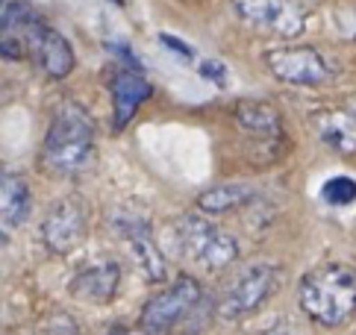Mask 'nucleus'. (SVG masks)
<instances>
[{
	"mask_svg": "<svg viewBox=\"0 0 356 335\" xmlns=\"http://www.w3.org/2000/svg\"><path fill=\"white\" fill-rule=\"evenodd\" d=\"M303 315L321 327H341L356 315V274L345 265H318L298 282Z\"/></svg>",
	"mask_w": 356,
	"mask_h": 335,
	"instance_id": "2",
	"label": "nucleus"
},
{
	"mask_svg": "<svg viewBox=\"0 0 356 335\" xmlns=\"http://www.w3.org/2000/svg\"><path fill=\"white\" fill-rule=\"evenodd\" d=\"M203 76H209L215 85H224L227 83V68L221 65V62H207V65H203Z\"/></svg>",
	"mask_w": 356,
	"mask_h": 335,
	"instance_id": "19",
	"label": "nucleus"
},
{
	"mask_svg": "<svg viewBox=\"0 0 356 335\" xmlns=\"http://www.w3.org/2000/svg\"><path fill=\"white\" fill-rule=\"evenodd\" d=\"M257 203V188L248 183H227V186H215L209 191H203L197 197L200 212L207 215H227L236 209H245V206Z\"/></svg>",
	"mask_w": 356,
	"mask_h": 335,
	"instance_id": "17",
	"label": "nucleus"
},
{
	"mask_svg": "<svg viewBox=\"0 0 356 335\" xmlns=\"http://www.w3.org/2000/svg\"><path fill=\"white\" fill-rule=\"evenodd\" d=\"M3 6H6V0H0V12H3Z\"/></svg>",
	"mask_w": 356,
	"mask_h": 335,
	"instance_id": "24",
	"label": "nucleus"
},
{
	"mask_svg": "<svg viewBox=\"0 0 356 335\" xmlns=\"http://www.w3.org/2000/svg\"><path fill=\"white\" fill-rule=\"evenodd\" d=\"M233 9L250 27L268 30L283 38H298L307 30V15L295 0H233Z\"/></svg>",
	"mask_w": 356,
	"mask_h": 335,
	"instance_id": "8",
	"label": "nucleus"
},
{
	"mask_svg": "<svg viewBox=\"0 0 356 335\" xmlns=\"http://www.w3.org/2000/svg\"><path fill=\"white\" fill-rule=\"evenodd\" d=\"M42 24V15L24 0L3 6V12H0V56L12 62L30 59L33 35Z\"/></svg>",
	"mask_w": 356,
	"mask_h": 335,
	"instance_id": "10",
	"label": "nucleus"
},
{
	"mask_svg": "<svg viewBox=\"0 0 356 335\" xmlns=\"http://www.w3.org/2000/svg\"><path fill=\"white\" fill-rule=\"evenodd\" d=\"M177 259L192 262L200 270H224L238 259V241L221 224L200 215H183L171 227Z\"/></svg>",
	"mask_w": 356,
	"mask_h": 335,
	"instance_id": "4",
	"label": "nucleus"
},
{
	"mask_svg": "<svg viewBox=\"0 0 356 335\" xmlns=\"http://www.w3.org/2000/svg\"><path fill=\"white\" fill-rule=\"evenodd\" d=\"M203 309L212 306L203 294L200 282L192 277H180L145 303L142 327L162 335H200V329L212 320V315H200Z\"/></svg>",
	"mask_w": 356,
	"mask_h": 335,
	"instance_id": "3",
	"label": "nucleus"
},
{
	"mask_svg": "<svg viewBox=\"0 0 356 335\" xmlns=\"http://www.w3.org/2000/svg\"><path fill=\"white\" fill-rule=\"evenodd\" d=\"M280 286V270L268 262L250 265L245 270L227 282V288L218 300V315L227 320H241L259 309L274 297V291Z\"/></svg>",
	"mask_w": 356,
	"mask_h": 335,
	"instance_id": "5",
	"label": "nucleus"
},
{
	"mask_svg": "<svg viewBox=\"0 0 356 335\" xmlns=\"http://www.w3.org/2000/svg\"><path fill=\"white\" fill-rule=\"evenodd\" d=\"M95 162V121L77 100L59 103L42 145V165L59 177H74Z\"/></svg>",
	"mask_w": 356,
	"mask_h": 335,
	"instance_id": "1",
	"label": "nucleus"
},
{
	"mask_svg": "<svg viewBox=\"0 0 356 335\" xmlns=\"http://www.w3.org/2000/svg\"><path fill=\"white\" fill-rule=\"evenodd\" d=\"M233 118L248 136H257L262 141H274V138L283 136L280 112L265 100H238L236 109H233Z\"/></svg>",
	"mask_w": 356,
	"mask_h": 335,
	"instance_id": "16",
	"label": "nucleus"
},
{
	"mask_svg": "<svg viewBox=\"0 0 356 335\" xmlns=\"http://www.w3.org/2000/svg\"><path fill=\"white\" fill-rule=\"evenodd\" d=\"M6 244H9V233L6 229H0V247H6Z\"/></svg>",
	"mask_w": 356,
	"mask_h": 335,
	"instance_id": "23",
	"label": "nucleus"
},
{
	"mask_svg": "<svg viewBox=\"0 0 356 335\" xmlns=\"http://www.w3.org/2000/svg\"><path fill=\"white\" fill-rule=\"evenodd\" d=\"M27 335H68V332L56 329V327H44V329H35V332H27Z\"/></svg>",
	"mask_w": 356,
	"mask_h": 335,
	"instance_id": "22",
	"label": "nucleus"
},
{
	"mask_svg": "<svg viewBox=\"0 0 356 335\" xmlns=\"http://www.w3.org/2000/svg\"><path fill=\"white\" fill-rule=\"evenodd\" d=\"M121 268L118 262H95L80 268L68 282V294L88 306H104L118 294Z\"/></svg>",
	"mask_w": 356,
	"mask_h": 335,
	"instance_id": "11",
	"label": "nucleus"
},
{
	"mask_svg": "<svg viewBox=\"0 0 356 335\" xmlns=\"http://www.w3.org/2000/svg\"><path fill=\"white\" fill-rule=\"evenodd\" d=\"M109 227H112V233L124 241L127 253H130L136 268L142 270V277L147 282H162L165 279V256L154 238V229H150L145 218L130 209H118L109 215Z\"/></svg>",
	"mask_w": 356,
	"mask_h": 335,
	"instance_id": "6",
	"label": "nucleus"
},
{
	"mask_svg": "<svg viewBox=\"0 0 356 335\" xmlns=\"http://www.w3.org/2000/svg\"><path fill=\"white\" fill-rule=\"evenodd\" d=\"M321 200L330 206H353L356 203V179L350 177H333L321 186Z\"/></svg>",
	"mask_w": 356,
	"mask_h": 335,
	"instance_id": "18",
	"label": "nucleus"
},
{
	"mask_svg": "<svg viewBox=\"0 0 356 335\" xmlns=\"http://www.w3.org/2000/svg\"><path fill=\"white\" fill-rule=\"evenodd\" d=\"M88 206L80 195H68L50 206L42 224V241L54 256H68L83 244L88 233Z\"/></svg>",
	"mask_w": 356,
	"mask_h": 335,
	"instance_id": "7",
	"label": "nucleus"
},
{
	"mask_svg": "<svg viewBox=\"0 0 356 335\" xmlns=\"http://www.w3.org/2000/svg\"><path fill=\"white\" fill-rule=\"evenodd\" d=\"M150 95H154V85L138 71H115V76H112V130L121 133L136 118V112L150 100Z\"/></svg>",
	"mask_w": 356,
	"mask_h": 335,
	"instance_id": "13",
	"label": "nucleus"
},
{
	"mask_svg": "<svg viewBox=\"0 0 356 335\" xmlns=\"http://www.w3.org/2000/svg\"><path fill=\"white\" fill-rule=\"evenodd\" d=\"M106 335H162V332H154V329H147V327H115V329H109Z\"/></svg>",
	"mask_w": 356,
	"mask_h": 335,
	"instance_id": "20",
	"label": "nucleus"
},
{
	"mask_svg": "<svg viewBox=\"0 0 356 335\" xmlns=\"http://www.w3.org/2000/svg\"><path fill=\"white\" fill-rule=\"evenodd\" d=\"M159 42H165L171 50H177V54H180L183 59H192V47H186L183 42H177V38H171V35H159Z\"/></svg>",
	"mask_w": 356,
	"mask_h": 335,
	"instance_id": "21",
	"label": "nucleus"
},
{
	"mask_svg": "<svg viewBox=\"0 0 356 335\" xmlns=\"http://www.w3.org/2000/svg\"><path fill=\"white\" fill-rule=\"evenodd\" d=\"M315 133L327 147H333L341 156H353L356 153V115L348 109H324L315 118Z\"/></svg>",
	"mask_w": 356,
	"mask_h": 335,
	"instance_id": "15",
	"label": "nucleus"
},
{
	"mask_svg": "<svg viewBox=\"0 0 356 335\" xmlns=\"http://www.w3.org/2000/svg\"><path fill=\"white\" fill-rule=\"evenodd\" d=\"M271 74L289 85H324L330 80L327 59L315 47H277L265 54Z\"/></svg>",
	"mask_w": 356,
	"mask_h": 335,
	"instance_id": "9",
	"label": "nucleus"
},
{
	"mask_svg": "<svg viewBox=\"0 0 356 335\" xmlns=\"http://www.w3.org/2000/svg\"><path fill=\"white\" fill-rule=\"evenodd\" d=\"M30 59L39 65L50 80H65V76L77 65V56H74V47L59 30H54L50 24H42L33 35L30 44Z\"/></svg>",
	"mask_w": 356,
	"mask_h": 335,
	"instance_id": "12",
	"label": "nucleus"
},
{
	"mask_svg": "<svg viewBox=\"0 0 356 335\" xmlns=\"http://www.w3.org/2000/svg\"><path fill=\"white\" fill-rule=\"evenodd\" d=\"M33 195L18 171L0 162V229H18L30 221Z\"/></svg>",
	"mask_w": 356,
	"mask_h": 335,
	"instance_id": "14",
	"label": "nucleus"
}]
</instances>
